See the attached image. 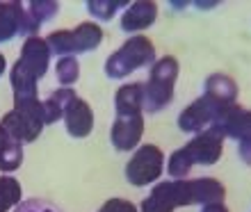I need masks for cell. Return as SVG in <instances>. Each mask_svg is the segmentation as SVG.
<instances>
[{
	"label": "cell",
	"instance_id": "6da1fadb",
	"mask_svg": "<svg viewBox=\"0 0 251 212\" xmlns=\"http://www.w3.org/2000/svg\"><path fill=\"white\" fill-rule=\"evenodd\" d=\"M224 201V185L215 178L169 180L153 187L142 201V212H174L178 206H210Z\"/></svg>",
	"mask_w": 251,
	"mask_h": 212
},
{
	"label": "cell",
	"instance_id": "7a4b0ae2",
	"mask_svg": "<svg viewBox=\"0 0 251 212\" xmlns=\"http://www.w3.org/2000/svg\"><path fill=\"white\" fill-rule=\"evenodd\" d=\"M176 78H178V60L176 57L167 55V57H162V60L153 64L149 82L142 85V89H144L142 107H144L146 114H155L172 103Z\"/></svg>",
	"mask_w": 251,
	"mask_h": 212
},
{
	"label": "cell",
	"instance_id": "3957f363",
	"mask_svg": "<svg viewBox=\"0 0 251 212\" xmlns=\"http://www.w3.org/2000/svg\"><path fill=\"white\" fill-rule=\"evenodd\" d=\"M155 64V46L146 37H132L124 46L112 53L105 62V75L112 80H124L137 69Z\"/></svg>",
	"mask_w": 251,
	"mask_h": 212
},
{
	"label": "cell",
	"instance_id": "277c9868",
	"mask_svg": "<svg viewBox=\"0 0 251 212\" xmlns=\"http://www.w3.org/2000/svg\"><path fill=\"white\" fill-rule=\"evenodd\" d=\"M103 41V30L96 23H80L75 30H57L48 34V48L50 55H62V57H75L80 53L96 50Z\"/></svg>",
	"mask_w": 251,
	"mask_h": 212
},
{
	"label": "cell",
	"instance_id": "5b68a950",
	"mask_svg": "<svg viewBox=\"0 0 251 212\" xmlns=\"http://www.w3.org/2000/svg\"><path fill=\"white\" fill-rule=\"evenodd\" d=\"M233 105L222 103V100L212 98L208 94H203L201 98H197L187 110H183L178 117V128L183 133H203V128L215 126L222 117H224Z\"/></svg>",
	"mask_w": 251,
	"mask_h": 212
},
{
	"label": "cell",
	"instance_id": "8992f818",
	"mask_svg": "<svg viewBox=\"0 0 251 212\" xmlns=\"http://www.w3.org/2000/svg\"><path fill=\"white\" fill-rule=\"evenodd\" d=\"M162 166H165V155H162L158 146L153 144L139 146L135 155L126 165V180L135 187H144L160 178Z\"/></svg>",
	"mask_w": 251,
	"mask_h": 212
},
{
	"label": "cell",
	"instance_id": "52a82bcc",
	"mask_svg": "<svg viewBox=\"0 0 251 212\" xmlns=\"http://www.w3.org/2000/svg\"><path fill=\"white\" fill-rule=\"evenodd\" d=\"M222 146H224V133L217 126H210L208 130L199 133L197 137H192L183 146V151L194 166H210L222 158Z\"/></svg>",
	"mask_w": 251,
	"mask_h": 212
},
{
	"label": "cell",
	"instance_id": "ba28073f",
	"mask_svg": "<svg viewBox=\"0 0 251 212\" xmlns=\"http://www.w3.org/2000/svg\"><path fill=\"white\" fill-rule=\"evenodd\" d=\"M5 133L16 140L19 144H30L41 135L44 130V112H23V110H12L0 121Z\"/></svg>",
	"mask_w": 251,
	"mask_h": 212
},
{
	"label": "cell",
	"instance_id": "9c48e42d",
	"mask_svg": "<svg viewBox=\"0 0 251 212\" xmlns=\"http://www.w3.org/2000/svg\"><path fill=\"white\" fill-rule=\"evenodd\" d=\"M142 133H144V114H121L112 123L110 140L117 151L128 153L139 144Z\"/></svg>",
	"mask_w": 251,
	"mask_h": 212
},
{
	"label": "cell",
	"instance_id": "30bf717a",
	"mask_svg": "<svg viewBox=\"0 0 251 212\" xmlns=\"http://www.w3.org/2000/svg\"><path fill=\"white\" fill-rule=\"evenodd\" d=\"M19 64L25 69L34 80L44 78V73L48 71V64H50V48H48L46 39L27 37L23 48H21Z\"/></svg>",
	"mask_w": 251,
	"mask_h": 212
},
{
	"label": "cell",
	"instance_id": "8fae6325",
	"mask_svg": "<svg viewBox=\"0 0 251 212\" xmlns=\"http://www.w3.org/2000/svg\"><path fill=\"white\" fill-rule=\"evenodd\" d=\"M64 123H66V133L75 137V140H82L87 135L92 133L94 128V114H92V107L87 105L82 98H75L71 105L66 107L64 112Z\"/></svg>",
	"mask_w": 251,
	"mask_h": 212
},
{
	"label": "cell",
	"instance_id": "7c38bea8",
	"mask_svg": "<svg viewBox=\"0 0 251 212\" xmlns=\"http://www.w3.org/2000/svg\"><path fill=\"white\" fill-rule=\"evenodd\" d=\"M158 19V5L155 2H146V0H137L128 5L121 19V30L124 32H139L144 27L153 25Z\"/></svg>",
	"mask_w": 251,
	"mask_h": 212
},
{
	"label": "cell",
	"instance_id": "4fadbf2b",
	"mask_svg": "<svg viewBox=\"0 0 251 212\" xmlns=\"http://www.w3.org/2000/svg\"><path fill=\"white\" fill-rule=\"evenodd\" d=\"M215 126L224 133V137H231L235 141H242L251 137V110H242V107L233 105Z\"/></svg>",
	"mask_w": 251,
	"mask_h": 212
},
{
	"label": "cell",
	"instance_id": "5bb4252c",
	"mask_svg": "<svg viewBox=\"0 0 251 212\" xmlns=\"http://www.w3.org/2000/svg\"><path fill=\"white\" fill-rule=\"evenodd\" d=\"M57 12H60V5H57V2H50V0H34V2H30L25 9V16H23L21 34L37 37V30H39L41 23H46V21H50L53 16H57Z\"/></svg>",
	"mask_w": 251,
	"mask_h": 212
},
{
	"label": "cell",
	"instance_id": "9a60e30c",
	"mask_svg": "<svg viewBox=\"0 0 251 212\" xmlns=\"http://www.w3.org/2000/svg\"><path fill=\"white\" fill-rule=\"evenodd\" d=\"M25 9L21 2H0V44L21 34Z\"/></svg>",
	"mask_w": 251,
	"mask_h": 212
},
{
	"label": "cell",
	"instance_id": "2e32d148",
	"mask_svg": "<svg viewBox=\"0 0 251 212\" xmlns=\"http://www.w3.org/2000/svg\"><path fill=\"white\" fill-rule=\"evenodd\" d=\"M75 98H78V94L73 92L71 87H60L57 92H53L44 103H41V107H44V123L48 126V123L60 121L62 117H64L66 107L71 105Z\"/></svg>",
	"mask_w": 251,
	"mask_h": 212
},
{
	"label": "cell",
	"instance_id": "e0dca14e",
	"mask_svg": "<svg viewBox=\"0 0 251 212\" xmlns=\"http://www.w3.org/2000/svg\"><path fill=\"white\" fill-rule=\"evenodd\" d=\"M142 96H144V89H142V85H137V82L119 87V92L114 96L117 117H121V114H144Z\"/></svg>",
	"mask_w": 251,
	"mask_h": 212
},
{
	"label": "cell",
	"instance_id": "ac0fdd59",
	"mask_svg": "<svg viewBox=\"0 0 251 212\" xmlns=\"http://www.w3.org/2000/svg\"><path fill=\"white\" fill-rule=\"evenodd\" d=\"M12 89H14V105L16 103H27V100H39L37 98V80L21 67L19 62L12 69Z\"/></svg>",
	"mask_w": 251,
	"mask_h": 212
},
{
	"label": "cell",
	"instance_id": "d6986e66",
	"mask_svg": "<svg viewBox=\"0 0 251 212\" xmlns=\"http://www.w3.org/2000/svg\"><path fill=\"white\" fill-rule=\"evenodd\" d=\"M212 98L222 100V103H228V105H235V98H238V85L233 82V78L224 75V73H212L205 80V92Z\"/></svg>",
	"mask_w": 251,
	"mask_h": 212
},
{
	"label": "cell",
	"instance_id": "ffe728a7",
	"mask_svg": "<svg viewBox=\"0 0 251 212\" xmlns=\"http://www.w3.org/2000/svg\"><path fill=\"white\" fill-rule=\"evenodd\" d=\"M21 203V183L14 176H0V212H9Z\"/></svg>",
	"mask_w": 251,
	"mask_h": 212
},
{
	"label": "cell",
	"instance_id": "44dd1931",
	"mask_svg": "<svg viewBox=\"0 0 251 212\" xmlns=\"http://www.w3.org/2000/svg\"><path fill=\"white\" fill-rule=\"evenodd\" d=\"M21 162H23V144H19L16 140H9V144L0 153V171L2 173L16 171Z\"/></svg>",
	"mask_w": 251,
	"mask_h": 212
},
{
	"label": "cell",
	"instance_id": "7402d4cb",
	"mask_svg": "<svg viewBox=\"0 0 251 212\" xmlns=\"http://www.w3.org/2000/svg\"><path fill=\"white\" fill-rule=\"evenodd\" d=\"M121 7H128V2L126 0H112V2H107V0H92V2H87L89 14L99 21H110L117 14V9H121Z\"/></svg>",
	"mask_w": 251,
	"mask_h": 212
},
{
	"label": "cell",
	"instance_id": "603a6c76",
	"mask_svg": "<svg viewBox=\"0 0 251 212\" xmlns=\"http://www.w3.org/2000/svg\"><path fill=\"white\" fill-rule=\"evenodd\" d=\"M192 162L190 158L185 155V151L183 148H178V151L172 153V158H169V165H167V171H169V176H174L176 180H183L187 176V173L192 171Z\"/></svg>",
	"mask_w": 251,
	"mask_h": 212
},
{
	"label": "cell",
	"instance_id": "cb8c5ba5",
	"mask_svg": "<svg viewBox=\"0 0 251 212\" xmlns=\"http://www.w3.org/2000/svg\"><path fill=\"white\" fill-rule=\"evenodd\" d=\"M78 78H80L78 60H75V57H62V60L57 62V80H60L64 87H69Z\"/></svg>",
	"mask_w": 251,
	"mask_h": 212
},
{
	"label": "cell",
	"instance_id": "d4e9b609",
	"mask_svg": "<svg viewBox=\"0 0 251 212\" xmlns=\"http://www.w3.org/2000/svg\"><path fill=\"white\" fill-rule=\"evenodd\" d=\"M14 212H60L57 208L48 206L46 201H37V199H30V201H23L16 206Z\"/></svg>",
	"mask_w": 251,
	"mask_h": 212
},
{
	"label": "cell",
	"instance_id": "484cf974",
	"mask_svg": "<svg viewBox=\"0 0 251 212\" xmlns=\"http://www.w3.org/2000/svg\"><path fill=\"white\" fill-rule=\"evenodd\" d=\"M99 212H137V208L132 206L130 201H124V199H110L107 203H103Z\"/></svg>",
	"mask_w": 251,
	"mask_h": 212
},
{
	"label": "cell",
	"instance_id": "4316f807",
	"mask_svg": "<svg viewBox=\"0 0 251 212\" xmlns=\"http://www.w3.org/2000/svg\"><path fill=\"white\" fill-rule=\"evenodd\" d=\"M240 160L245 162V165L251 166V137L240 141Z\"/></svg>",
	"mask_w": 251,
	"mask_h": 212
},
{
	"label": "cell",
	"instance_id": "83f0119b",
	"mask_svg": "<svg viewBox=\"0 0 251 212\" xmlns=\"http://www.w3.org/2000/svg\"><path fill=\"white\" fill-rule=\"evenodd\" d=\"M201 212H228L224 203H210V206H203Z\"/></svg>",
	"mask_w": 251,
	"mask_h": 212
},
{
	"label": "cell",
	"instance_id": "f1b7e54d",
	"mask_svg": "<svg viewBox=\"0 0 251 212\" xmlns=\"http://www.w3.org/2000/svg\"><path fill=\"white\" fill-rule=\"evenodd\" d=\"M9 140H12V137H9V135L5 133V128L0 126V153H2V148H5V146L9 144Z\"/></svg>",
	"mask_w": 251,
	"mask_h": 212
},
{
	"label": "cell",
	"instance_id": "f546056e",
	"mask_svg": "<svg viewBox=\"0 0 251 212\" xmlns=\"http://www.w3.org/2000/svg\"><path fill=\"white\" fill-rule=\"evenodd\" d=\"M5 64H7V62H5V55L0 53V75L5 73Z\"/></svg>",
	"mask_w": 251,
	"mask_h": 212
}]
</instances>
